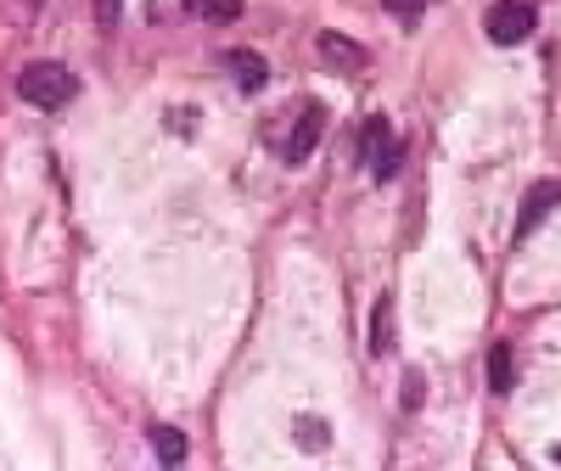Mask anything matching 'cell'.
<instances>
[{"label":"cell","mask_w":561,"mask_h":471,"mask_svg":"<svg viewBox=\"0 0 561 471\" xmlns=\"http://www.w3.org/2000/svg\"><path fill=\"white\" fill-rule=\"evenodd\" d=\"M18 96H23L28 107L57 113V107H68V102L79 96V73H68L62 62H28V68L18 73Z\"/></svg>","instance_id":"6da1fadb"},{"label":"cell","mask_w":561,"mask_h":471,"mask_svg":"<svg viewBox=\"0 0 561 471\" xmlns=\"http://www.w3.org/2000/svg\"><path fill=\"white\" fill-rule=\"evenodd\" d=\"M359 152H365L370 180H393V174H399L404 147H399V135H393V124H388L382 113H370V118H365V129H359Z\"/></svg>","instance_id":"7a4b0ae2"},{"label":"cell","mask_w":561,"mask_h":471,"mask_svg":"<svg viewBox=\"0 0 561 471\" xmlns=\"http://www.w3.org/2000/svg\"><path fill=\"white\" fill-rule=\"evenodd\" d=\"M534 28H539V12L528 0H500V7H489V39L494 45H523Z\"/></svg>","instance_id":"3957f363"},{"label":"cell","mask_w":561,"mask_h":471,"mask_svg":"<svg viewBox=\"0 0 561 471\" xmlns=\"http://www.w3.org/2000/svg\"><path fill=\"white\" fill-rule=\"evenodd\" d=\"M320 135H325V107L309 102L304 113H293V135L280 140V158H287V163H304V158L320 147Z\"/></svg>","instance_id":"277c9868"},{"label":"cell","mask_w":561,"mask_h":471,"mask_svg":"<svg viewBox=\"0 0 561 471\" xmlns=\"http://www.w3.org/2000/svg\"><path fill=\"white\" fill-rule=\"evenodd\" d=\"M556 203H561V180H539L534 192L523 197V214H517V242H523L528 230H539V225H545V214H550Z\"/></svg>","instance_id":"5b68a950"},{"label":"cell","mask_w":561,"mask_h":471,"mask_svg":"<svg viewBox=\"0 0 561 471\" xmlns=\"http://www.w3.org/2000/svg\"><path fill=\"white\" fill-rule=\"evenodd\" d=\"M320 57L332 62V68H343V73H348V68H354V73L370 68V51H365V45H359V39H343V34H332V28L320 34Z\"/></svg>","instance_id":"8992f818"},{"label":"cell","mask_w":561,"mask_h":471,"mask_svg":"<svg viewBox=\"0 0 561 471\" xmlns=\"http://www.w3.org/2000/svg\"><path fill=\"white\" fill-rule=\"evenodd\" d=\"M219 62L230 68V79H237V90H248V96H253V90H264V84H270V68H264V57H259V51H225Z\"/></svg>","instance_id":"52a82bcc"},{"label":"cell","mask_w":561,"mask_h":471,"mask_svg":"<svg viewBox=\"0 0 561 471\" xmlns=\"http://www.w3.org/2000/svg\"><path fill=\"white\" fill-rule=\"evenodd\" d=\"M489 388H494V393L517 388V359H511V343H494V348H489Z\"/></svg>","instance_id":"ba28073f"},{"label":"cell","mask_w":561,"mask_h":471,"mask_svg":"<svg viewBox=\"0 0 561 471\" xmlns=\"http://www.w3.org/2000/svg\"><path fill=\"white\" fill-rule=\"evenodd\" d=\"M185 12L203 18V23H237L242 18V0H185Z\"/></svg>","instance_id":"9c48e42d"},{"label":"cell","mask_w":561,"mask_h":471,"mask_svg":"<svg viewBox=\"0 0 561 471\" xmlns=\"http://www.w3.org/2000/svg\"><path fill=\"white\" fill-rule=\"evenodd\" d=\"M393 348V298H377V320H370V354Z\"/></svg>","instance_id":"30bf717a"},{"label":"cell","mask_w":561,"mask_h":471,"mask_svg":"<svg viewBox=\"0 0 561 471\" xmlns=\"http://www.w3.org/2000/svg\"><path fill=\"white\" fill-rule=\"evenodd\" d=\"M152 455H158L163 466H180V460H185V438H180V427H152Z\"/></svg>","instance_id":"8fae6325"},{"label":"cell","mask_w":561,"mask_h":471,"mask_svg":"<svg viewBox=\"0 0 561 471\" xmlns=\"http://www.w3.org/2000/svg\"><path fill=\"white\" fill-rule=\"evenodd\" d=\"M298 444H309V449H325V444H332V433H325V421H314V415L304 421V415H298Z\"/></svg>","instance_id":"7c38bea8"},{"label":"cell","mask_w":561,"mask_h":471,"mask_svg":"<svg viewBox=\"0 0 561 471\" xmlns=\"http://www.w3.org/2000/svg\"><path fill=\"white\" fill-rule=\"evenodd\" d=\"M118 12H124V0H96V23L102 28H118Z\"/></svg>","instance_id":"4fadbf2b"},{"label":"cell","mask_w":561,"mask_h":471,"mask_svg":"<svg viewBox=\"0 0 561 471\" xmlns=\"http://www.w3.org/2000/svg\"><path fill=\"white\" fill-rule=\"evenodd\" d=\"M382 7H388V12H399L404 23H415V18H421V7H427V0H382Z\"/></svg>","instance_id":"5bb4252c"},{"label":"cell","mask_w":561,"mask_h":471,"mask_svg":"<svg viewBox=\"0 0 561 471\" xmlns=\"http://www.w3.org/2000/svg\"><path fill=\"white\" fill-rule=\"evenodd\" d=\"M550 460H556V466H561V444H556V449H550Z\"/></svg>","instance_id":"9a60e30c"}]
</instances>
